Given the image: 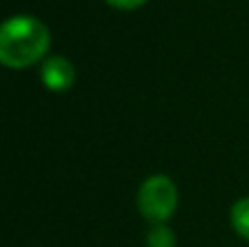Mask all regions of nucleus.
Returning a JSON list of instances; mask_svg holds the SVG:
<instances>
[{"label":"nucleus","instance_id":"obj_6","mask_svg":"<svg viewBox=\"0 0 249 247\" xmlns=\"http://www.w3.org/2000/svg\"><path fill=\"white\" fill-rule=\"evenodd\" d=\"M107 4H112L114 9H123V11H131V9H138L146 2V0H105Z\"/></svg>","mask_w":249,"mask_h":247},{"label":"nucleus","instance_id":"obj_5","mask_svg":"<svg viewBox=\"0 0 249 247\" xmlns=\"http://www.w3.org/2000/svg\"><path fill=\"white\" fill-rule=\"evenodd\" d=\"M177 236L166 223H153L146 232V247H175Z\"/></svg>","mask_w":249,"mask_h":247},{"label":"nucleus","instance_id":"obj_4","mask_svg":"<svg viewBox=\"0 0 249 247\" xmlns=\"http://www.w3.org/2000/svg\"><path fill=\"white\" fill-rule=\"evenodd\" d=\"M230 221H232V228L241 239L249 241V197H243L230 210Z\"/></svg>","mask_w":249,"mask_h":247},{"label":"nucleus","instance_id":"obj_1","mask_svg":"<svg viewBox=\"0 0 249 247\" xmlns=\"http://www.w3.org/2000/svg\"><path fill=\"white\" fill-rule=\"evenodd\" d=\"M51 48V31L33 16H13L0 29V61L9 68H29Z\"/></svg>","mask_w":249,"mask_h":247},{"label":"nucleus","instance_id":"obj_2","mask_svg":"<svg viewBox=\"0 0 249 247\" xmlns=\"http://www.w3.org/2000/svg\"><path fill=\"white\" fill-rule=\"evenodd\" d=\"M177 186L168 175H151L142 182L138 191V210L153 223H166L177 210Z\"/></svg>","mask_w":249,"mask_h":247},{"label":"nucleus","instance_id":"obj_3","mask_svg":"<svg viewBox=\"0 0 249 247\" xmlns=\"http://www.w3.org/2000/svg\"><path fill=\"white\" fill-rule=\"evenodd\" d=\"M42 83L51 92H66L74 86V66L66 57H51L42 66Z\"/></svg>","mask_w":249,"mask_h":247}]
</instances>
